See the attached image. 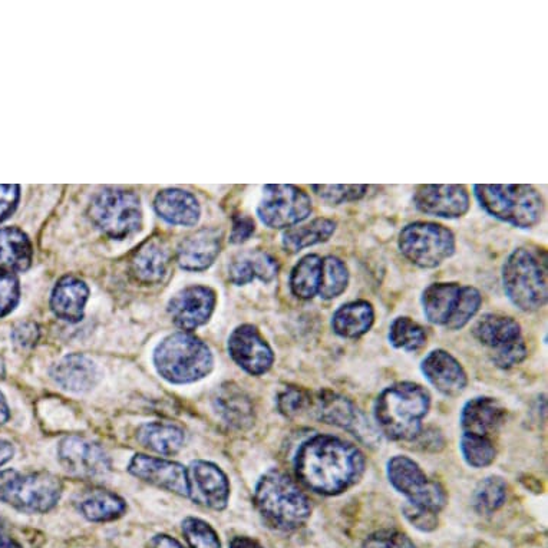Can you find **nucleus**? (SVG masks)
Here are the masks:
<instances>
[{"mask_svg": "<svg viewBox=\"0 0 548 548\" xmlns=\"http://www.w3.org/2000/svg\"><path fill=\"white\" fill-rule=\"evenodd\" d=\"M365 457L349 442L332 435H315L300 445L295 470L300 483L313 493L339 495L365 472Z\"/></svg>", "mask_w": 548, "mask_h": 548, "instance_id": "obj_1", "label": "nucleus"}, {"mask_svg": "<svg viewBox=\"0 0 548 548\" xmlns=\"http://www.w3.org/2000/svg\"><path fill=\"white\" fill-rule=\"evenodd\" d=\"M431 396L414 382H399L386 388L375 402L379 431L392 441H414L422 431Z\"/></svg>", "mask_w": 548, "mask_h": 548, "instance_id": "obj_2", "label": "nucleus"}, {"mask_svg": "<svg viewBox=\"0 0 548 548\" xmlns=\"http://www.w3.org/2000/svg\"><path fill=\"white\" fill-rule=\"evenodd\" d=\"M254 504L270 527L295 531L303 527L312 514L307 495L282 471L267 472L254 491Z\"/></svg>", "mask_w": 548, "mask_h": 548, "instance_id": "obj_3", "label": "nucleus"}, {"mask_svg": "<svg viewBox=\"0 0 548 548\" xmlns=\"http://www.w3.org/2000/svg\"><path fill=\"white\" fill-rule=\"evenodd\" d=\"M505 295L523 312H536L546 306L547 256L541 250L518 247L503 266Z\"/></svg>", "mask_w": 548, "mask_h": 548, "instance_id": "obj_4", "label": "nucleus"}, {"mask_svg": "<svg viewBox=\"0 0 548 548\" xmlns=\"http://www.w3.org/2000/svg\"><path fill=\"white\" fill-rule=\"evenodd\" d=\"M474 194L490 216L518 229H531L543 217V197L528 184H478Z\"/></svg>", "mask_w": 548, "mask_h": 548, "instance_id": "obj_5", "label": "nucleus"}, {"mask_svg": "<svg viewBox=\"0 0 548 548\" xmlns=\"http://www.w3.org/2000/svg\"><path fill=\"white\" fill-rule=\"evenodd\" d=\"M158 373L173 384L200 381L213 369V355L209 346L190 333L168 336L154 352Z\"/></svg>", "mask_w": 548, "mask_h": 548, "instance_id": "obj_6", "label": "nucleus"}, {"mask_svg": "<svg viewBox=\"0 0 548 548\" xmlns=\"http://www.w3.org/2000/svg\"><path fill=\"white\" fill-rule=\"evenodd\" d=\"M61 494V481L48 472L5 471L0 474V501L22 513H46L58 504Z\"/></svg>", "mask_w": 548, "mask_h": 548, "instance_id": "obj_7", "label": "nucleus"}, {"mask_svg": "<svg viewBox=\"0 0 548 548\" xmlns=\"http://www.w3.org/2000/svg\"><path fill=\"white\" fill-rule=\"evenodd\" d=\"M398 247L415 266L435 269L455 253V236L442 224L415 221L399 233Z\"/></svg>", "mask_w": 548, "mask_h": 548, "instance_id": "obj_8", "label": "nucleus"}, {"mask_svg": "<svg viewBox=\"0 0 548 548\" xmlns=\"http://www.w3.org/2000/svg\"><path fill=\"white\" fill-rule=\"evenodd\" d=\"M89 214L95 226L112 239L131 236L140 230L143 223L140 198L130 191L115 188L98 194L92 201Z\"/></svg>", "mask_w": 548, "mask_h": 548, "instance_id": "obj_9", "label": "nucleus"}, {"mask_svg": "<svg viewBox=\"0 0 548 548\" xmlns=\"http://www.w3.org/2000/svg\"><path fill=\"white\" fill-rule=\"evenodd\" d=\"M386 472L389 483L398 493L408 498V503L437 514L447 505V493L442 485L429 480L417 462L411 458L402 455L392 458L388 462Z\"/></svg>", "mask_w": 548, "mask_h": 548, "instance_id": "obj_10", "label": "nucleus"}, {"mask_svg": "<svg viewBox=\"0 0 548 548\" xmlns=\"http://www.w3.org/2000/svg\"><path fill=\"white\" fill-rule=\"evenodd\" d=\"M312 200L305 190L296 186H266L257 207V216L270 229H292L309 219Z\"/></svg>", "mask_w": 548, "mask_h": 548, "instance_id": "obj_11", "label": "nucleus"}, {"mask_svg": "<svg viewBox=\"0 0 548 548\" xmlns=\"http://www.w3.org/2000/svg\"><path fill=\"white\" fill-rule=\"evenodd\" d=\"M315 412L320 421L346 429L366 445L378 442L379 432L372 427L369 419L342 395L330 391L319 392L315 399Z\"/></svg>", "mask_w": 548, "mask_h": 548, "instance_id": "obj_12", "label": "nucleus"}, {"mask_svg": "<svg viewBox=\"0 0 548 548\" xmlns=\"http://www.w3.org/2000/svg\"><path fill=\"white\" fill-rule=\"evenodd\" d=\"M414 203L427 216L455 220L470 210V194L460 184H427L417 187Z\"/></svg>", "mask_w": 548, "mask_h": 548, "instance_id": "obj_13", "label": "nucleus"}, {"mask_svg": "<svg viewBox=\"0 0 548 548\" xmlns=\"http://www.w3.org/2000/svg\"><path fill=\"white\" fill-rule=\"evenodd\" d=\"M58 455L68 474L84 480L104 477L111 468L110 458L105 451L84 438H65L59 444Z\"/></svg>", "mask_w": 548, "mask_h": 548, "instance_id": "obj_14", "label": "nucleus"}, {"mask_svg": "<svg viewBox=\"0 0 548 548\" xmlns=\"http://www.w3.org/2000/svg\"><path fill=\"white\" fill-rule=\"evenodd\" d=\"M188 497L211 510H224L229 503L230 484L217 465L196 461L187 470Z\"/></svg>", "mask_w": 548, "mask_h": 548, "instance_id": "obj_15", "label": "nucleus"}, {"mask_svg": "<svg viewBox=\"0 0 548 548\" xmlns=\"http://www.w3.org/2000/svg\"><path fill=\"white\" fill-rule=\"evenodd\" d=\"M229 352L233 361L250 375H263L274 362L272 348L252 325L239 326L231 333Z\"/></svg>", "mask_w": 548, "mask_h": 548, "instance_id": "obj_16", "label": "nucleus"}, {"mask_svg": "<svg viewBox=\"0 0 548 548\" xmlns=\"http://www.w3.org/2000/svg\"><path fill=\"white\" fill-rule=\"evenodd\" d=\"M216 306V293L210 287L193 286L171 299L168 312L180 329L194 330L207 323Z\"/></svg>", "mask_w": 548, "mask_h": 548, "instance_id": "obj_17", "label": "nucleus"}, {"mask_svg": "<svg viewBox=\"0 0 548 548\" xmlns=\"http://www.w3.org/2000/svg\"><path fill=\"white\" fill-rule=\"evenodd\" d=\"M128 470L134 477L140 478L145 483L188 497L187 470L177 462L147 457V455H135Z\"/></svg>", "mask_w": 548, "mask_h": 548, "instance_id": "obj_18", "label": "nucleus"}, {"mask_svg": "<svg viewBox=\"0 0 548 548\" xmlns=\"http://www.w3.org/2000/svg\"><path fill=\"white\" fill-rule=\"evenodd\" d=\"M421 371L429 384L441 394L457 396L467 388L468 379L464 368L451 353L442 349L429 353L422 361Z\"/></svg>", "mask_w": 548, "mask_h": 548, "instance_id": "obj_19", "label": "nucleus"}, {"mask_svg": "<svg viewBox=\"0 0 548 548\" xmlns=\"http://www.w3.org/2000/svg\"><path fill=\"white\" fill-rule=\"evenodd\" d=\"M221 252V233L216 229L198 230L178 246V263L191 272L209 269Z\"/></svg>", "mask_w": 548, "mask_h": 548, "instance_id": "obj_20", "label": "nucleus"}, {"mask_svg": "<svg viewBox=\"0 0 548 548\" xmlns=\"http://www.w3.org/2000/svg\"><path fill=\"white\" fill-rule=\"evenodd\" d=\"M505 421V409L500 402L488 396L471 399L461 412V427L464 434L490 438Z\"/></svg>", "mask_w": 548, "mask_h": 548, "instance_id": "obj_21", "label": "nucleus"}, {"mask_svg": "<svg viewBox=\"0 0 548 548\" xmlns=\"http://www.w3.org/2000/svg\"><path fill=\"white\" fill-rule=\"evenodd\" d=\"M170 249L160 237L147 240L131 257V272L140 282L153 285L161 282L170 266Z\"/></svg>", "mask_w": 548, "mask_h": 548, "instance_id": "obj_22", "label": "nucleus"}, {"mask_svg": "<svg viewBox=\"0 0 548 548\" xmlns=\"http://www.w3.org/2000/svg\"><path fill=\"white\" fill-rule=\"evenodd\" d=\"M52 378L66 391L81 394L98 384V366L84 355L65 356L52 368Z\"/></svg>", "mask_w": 548, "mask_h": 548, "instance_id": "obj_23", "label": "nucleus"}, {"mask_svg": "<svg viewBox=\"0 0 548 548\" xmlns=\"http://www.w3.org/2000/svg\"><path fill=\"white\" fill-rule=\"evenodd\" d=\"M154 207L161 219L176 226H194L200 219V206L196 197L178 188L158 193Z\"/></svg>", "mask_w": 548, "mask_h": 548, "instance_id": "obj_24", "label": "nucleus"}, {"mask_svg": "<svg viewBox=\"0 0 548 548\" xmlns=\"http://www.w3.org/2000/svg\"><path fill=\"white\" fill-rule=\"evenodd\" d=\"M89 296L88 286L81 279L65 276L55 286L51 297L52 310L58 318L77 323L84 318Z\"/></svg>", "mask_w": 548, "mask_h": 548, "instance_id": "obj_25", "label": "nucleus"}, {"mask_svg": "<svg viewBox=\"0 0 548 548\" xmlns=\"http://www.w3.org/2000/svg\"><path fill=\"white\" fill-rule=\"evenodd\" d=\"M462 286L458 283H434L422 293V309L429 322L447 326L460 302Z\"/></svg>", "mask_w": 548, "mask_h": 548, "instance_id": "obj_26", "label": "nucleus"}, {"mask_svg": "<svg viewBox=\"0 0 548 548\" xmlns=\"http://www.w3.org/2000/svg\"><path fill=\"white\" fill-rule=\"evenodd\" d=\"M279 272V264L270 254L252 250L239 254L230 264L229 277L237 286L249 285L254 279L272 282Z\"/></svg>", "mask_w": 548, "mask_h": 548, "instance_id": "obj_27", "label": "nucleus"}, {"mask_svg": "<svg viewBox=\"0 0 548 548\" xmlns=\"http://www.w3.org/2000/svg\"><path fill=\"white\" fill-rule=\"evenodd\" d=\"M214 409L230 427L246 429L253 424V404L239 386L223 385L213 399Z\"/></svg>", "mask_w": 548, "mask_h": 548, "instance_id": "obj_28", "label": "nucleus"}, {"mask_svg": "<svg viewBox=\"0 0 548 548\" xmlns=\"http://www.w3.org/2000/svg\"><path fill=\"white\" fill-rule=\"evenodd\" d=\"M472 335L488 346L494 349V352L504 349L505 346L513 345L521 338V326L517 320L501 315H485L475 323L472 329Z\"/></svg>", "mask_w": 548, "mask_h": 548, "instance_id": "obj_29", "label": "nucleus"}, {"mask_svg": "<svg viewBox=\"0 0 548 548\" xmlns=\"http://www.w3.org/2000/svg\"><path fill=\"white\" fill-rule=\"evenodd\" d=\"M375 322V310L366 300L346 303L333 315L332 326L336 335L356 339L368 333Z\"/></svg>", "mask_w": 548, "mask_h": 548, "instance_id": "obj_30", "label": "nucleus"}, {"mask_svg": "<svg viewBox=\"0 0 548 548\" xmlns=\"http://www.w3.org/2000/svg\"><path fill=\"white\" fill-rule=\"evenodd\" d=\"M78 510L94 523L117 520L127 510V505L117 494L107 490H88L79 495Z\"/></svg>", "mask_w": 548, "mask_h": 548, "instance_id": "obj_31", "label": "nucleus"}, {"mask_svg": "<svg viewBox=\"0 0 548 548\" xmlns=\"http://www.w3.org/2000/svg\"><path fill=\"white\" fill-rule=\"evenodd\" d=\"M336 227L338 223L335 220L325 217H319L303 226L292 227L283 234V247L287 253L296 254L307 247L326 243L335 234Z\"/></svg>", "mask_w": 548, "mask_h": 548, "instance_id": "obj_32", "label": "nucleus"}, {"mask_svg": "<svg viewBox=\"0 0 548 548\" xmlns=\"http://www.w3.org/2000/svg\"><path fill=\"white\" fill-rule=\"evenodd\" d=\"M32 263V244L16 227L0 229V270H28Z\"/></svg>", "mask_w": 548, "mask_h": 548, "instance_id": "obj_33", "label": "nucleus"}, {"mask_svg": "<svg viewBox=\"0 0 548 548\" xmlns=\"http://www.w3.org/2000/svg\"><path fill=\"white\" fill-rule=\"evenodd\" d=\"M137 439L148 450L161 455H173L183 447L184 431L173 424L150 422L138 428Z\"/></svg>", "mask_w": 548, "mask_h": 548, "instance_id": "obj_34", "label": "nucleus"}, {"mask_svg": "<svg viewBox=\"0 0 548 548\" xmlns=\"http://www.w3.org/2000/svg\"><path fill=\"white\" fill-rule=\"evenodd\" d=\"M323 259L318 254H307L293 267L290 289L299 299L310 300L319 295L322 282Z\"/></svg>", "mask_w": 548, "mask_h": 548, "instance_id": "obj_35", "label": "nucleus"}, {"mask_svg": "<svg viewBox=\"0 0 548 548\" xmlns=\"http://www.w3.org/2000/svg\"><path fill=\"white\" fill-rule=\"evenodd\" d=\"M507 500V484L503 478L488 477L481 481L472 495V505L480 516H490L500 510Z\"/></svg>", "mask_w": 548, "mask_h": 548, "instance_id": "obj_36", "label": "nucleus"}, {"mask_svg": "<svg viewBox=\"0 0 548 548\" xmlns=\"http://www.w3.org/2000/svg\"><path fill=\"white\" fill-rule=\"evenodd\" d=\"M349 285V270L339 257L328 256L323 259L322 282L319 295L322 299H336Z\"/></svg>", "mask_w": 548, "mask_h": 548, "instance_id": "obj_37", "label": "nucleus"}, {"mask_svg": "<svg viewBox=\"0 0 548 548\" xmlns=\"http://www.w3.org/2000/svg\"><path fill=\"white\" fill-rule=\"evenodd\" d=\"M389 342L396 349L417 352L427 343V333L414 320L402 316L392 322L389 329Z\"/></svg>", "mask_w": 548, "mask_h": 548, "instance_id": "obj_38", "label": "nucleus"}, {"mask_svg": "<svg viewBox=\"0 0 548 548\" xmlns=\"http://www.w3.org/2000/svg\"><path fill=\"white\" fill-rule=\"evenodd\" d=\"M461 452L468 465L474 468H484L493 464L495 460L494 442L491 438L475 437L464 434L461 438Z\"/></svg>", "mask_w": 548, "mask_h": 548, "instance_id": "obj_39", "label": "nucleus"}, {"mask_svg": "<svg viewBox=\"0 0 548 548\" xmlns=\"http://www.w3.org/2000/svg\"><path fill=\"white\" fill-rule=\"evenodd\" d=\"M483 303V296L475 287L464 286L461 289L460 302H458L457 310L445 328L450 330H460L470 323V320L477 315Z\"/></svg>", "mask_w": 548, "mask_h": 548, "instance_id": "obj_40", "label": "nucleus"}, {"mask_svg": "<svg viewBox=\"0 0 548 548\" xmlns=\"http://www.w3.org/2000/svg\"><path fill=\"white\" fill-rule=\"evenodd\" d=\"M183 533L191 548H221L216 530L200 518H186L183 521Z\"/></svg>", "mask_w": 548, "mask_h": 548, "instance_id": "obj_41", "label": "nucleus"}, {"mask_svg": "<svg viewBox=\"0 0 548 548\" xmlns=\"http://www.w3.org/2000/svg\"><path fill=\"white\" fill-rule=\"evenodd\" d=\"M312 190L315 191L316 196L322 198L325 203L330 206H340L343 203H351V201H358L366 196L368 187L361 186H312Z\"/></svg>", "mask_w": 548, "mask_h": 548, "instance_id": "obj_42", "label": "nucleus"}, {"mask_svg": "<svg viewBox=\"0 0 548 548\" xmlns=\"http://www.w3.org/2000/svg\"><path fill=\"white\" fill-rule=\"evenodd\" d=\"M362 548H417V546L401 531L379 530L363 540Z\"/></svg>", "mask_w": 548, "mask_h": 548, "instance_id": "obj_43", "label": "nucleus"}, {"mask_svg": "<svg viewBox=\"0 0 548 548\" xmlns=\"http://www.w3.org/2000/svg\"><path fill=\"white\" fill-rule=\"evenodd\" d=\"M21 287L15 274L0 270V318L9 315L19 302Z\"/></svg>", "mask_w": 548, "mask_h": 548, "instance_id": "obj_44", "label": "nucleus"}, {"mask_svg": "<svg viewBox=\"0 0 548 548\" xmlns=\"http://www.w3.org/2000/svg\"><path fill=\"white\" fill-rule=\"evenodd\" d=\"M312 399L306 391L300 388H287L277 398V406L279 411L287 418L296 417L302 414L303 411L310 405Z\"/></svg>", "mask_w": 548, "mask_h": 548, "instance_id": "obj_45", "label": "nucleus"}, {"mask_svg": "<svg viewBox=\"0 0 548 548\" xmlns=\"http://www.w3.org/2000/svg\"><path fill=\"white\" fill-rule=\"evenodd\" d=\"M404 516L409 523L419 531L424 533H431V531L437 530L438 527V514L432 513V511L425 510V508L417 507V505L406 503L402 507Z\"/></svg>", "mask_w": 548, "mask_h": 548, "instance_id": "obj_46", "label": "nucleus"}, {"mask_svg": "<svg viewBox=\"0 0 548 548\" xmlns=\"http://www.w3.org/2000/svg\"><path fill=\"white\" fill-rule=\"evenodd\" d=\"M527 358V346L523 339L513 343V345L505 346L504 349L494 352L493 362L498 368L511 369L516 365H520Z\"/></svg>", "mask_w": 548, "mask_h": 548, "instance_id": "obj_47", "label": "nucleus"}, {"mask_svg": "<svg viewBox=\"0 0 548 548\" xmlns=\"http://www.w3.org/2000/svg\"><path fill=\"white\" fill-rule=\"evenodd\" d=\"M21 197V187L0 186V223L8 219L16 210Z\"/></svg>", "mask_w": 548, "mask_h": 548, "instance_id": "obj_48", "label": "nucleus"}, {"mask_svg": "<svg viewBox=\"0 0 548 548\" xmlns=\"http://www.w3.org/2000/svg\"><path fill=\"white\" fill-rule=\"evenodd\" d=\"M38 338V326L31 322L19 323L12 332L13 343H15L19 349L32 348Z\"/></svg>", "mask_w": 548, "mask_h": 548, "instance_id": "obj_49", "label": "nucleus"}, {"mask_svg": "<svg viewBox=\"0 0 548 548\" xmlns=\"http://www.w3.org/2000/svg\"><path fill=\"white\" fill-rule=\"evenodd\" d=\"M256 226L253 219L247 216H236L233 220V229H231L230 243L242 244L247 242L253 236Z\"/></svg>", "mask_w": 548, "mask_h": 548, "instance_id": "obj_50", "label": "nucleus"}, {"mask_svg": "<svg viewBox=\"0 0 548 548\" xmlns=\"http://www.w3.org/2000/svg\"><path fill=\"white\" fill-rule=\"evenodd\" d=\"M148 548H184L176 540V538L165 536V534H160V536H155L151 538Z\"/></svg>", "mask_w": 548, "mask_h": 548, "instance_id": "obj_51", "label": "nucleus"}, {"mask_svg": "<svg viewBox=\"0 0 548 548\" xmlns=\"http://www.w3.org/2000/svg\"><path fill=\"white\" fill-rule=\"evenodd\" d=\"M230 548H263L259 541L253 540V538L242 536L234 537L231 540Z\"/></svg>", "mask_w": 548, "mask_h": 548, "instance_id": "obj_52", "label": "nucleus"}, {"mask_svg": "<svg viewBox=\"0 0 548 548\" xmlns=\"http://www.w3.org/2000/svg\"><path fill=\"white\" fill-rule=\"evenodd\" d=\"M13 452H15V450H13L12 444H9V442L6 441H0V467L12 460Z\"/></svg>", "mask_w": 548, "mask_h": 548, "instance_id": "obj_53", "label": "nucleus"}, {"mask_svg": "<svg viewBox=\"0 0 548 548\" xmlns=\"http://www.w3.org/2000/svg\"><path fill=\"white\" fill-rule=\"evenodd\" d=\"M9 419V406L6 404L5 396L0 394V425L5 424Z\"/></svg>", "mask_w": 548, "mask_h": 548, "instance_id": "obj_54", "label": "nucleus"}, {"mask_svg": "<svg viewBox=\"0 0 548 548\" xmlns=\"http://www.w3.org/2000/svg\"><path fill=\"white\" fill-rule=\"evenodd\" d=\"M0 548H22L16 541L9 540V538H3L0 540Z\"/></svg>", "mask_w": 548, "mask_h": 548, "instance_id": "obj_55", "label": "nucleus"}, {"mask_svg": "<svg viewBox=\"0 0 548 548\" xmlns=\"http://www.w3.org/2000/svg\"><path fill=\"white\" fill-rule=\"evenodd\" d=\"M3 531V521L2 518H0V534H2Z\"/></svg>", "mask_w": 548, "mask_h": 548, "instance_id": "obj_56", "label": "nucleus"}]
</instances>
